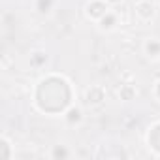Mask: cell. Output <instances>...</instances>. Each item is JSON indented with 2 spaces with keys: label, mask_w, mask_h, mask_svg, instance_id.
Segmentation results:
<instances>
[]
</instances>
